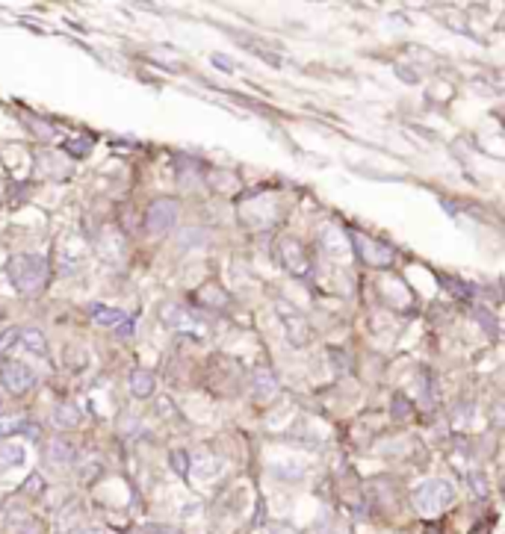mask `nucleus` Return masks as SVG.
<instances>
[{"label": "nucleus", "instance_id": "nucleus-16", "mask_svg": "<svg viewBox=\"0 0 505 534\" xmlns=\"http://www.w3.org/2000/svg\"><path fill=\"white\" fill-rule=\"evenodd\" d=\"M24 461V449L21 446H15V443H3V446H0V466L3 463H21Z\"/></svg>", "mask_w": 505, "mask_h": 534}, {"label": "nucleus", "instance_id": "nucleus-4", "mask_svg": "<svg viewBox=\"0 0 505 534\" xmlns=\"http://www.w3.org/2000/svg\"><path fill=\"white\" fill-rule=\"evenodd\" d=\"M275 313L281 316L284 331H287V340L293 342V346H307V342H311V322H307L293 304L278 302V304H275Z\"/></svg>", "mask_w": 505, "mask_h": 534}, {"label": "nucleus", "instance_id": "nucleus-1", "mask_svg": "<svg viewBox=\"0 0 505 534\" xmlns=\"http://www.w3.org/2000/svg\"><path fill=\"white\" fill-rule=\"evenodd\" d=\"M6 275L21 295H33L48 281V263L42 260L39 254H15V257L6 263Z\"/></svg>", "mask_w": 505, "mask_h": 534}, {"label": "nucleus", "instance_id": "nucleus-5", "mask_svg": "<svg viewBox=\"0 0 505 534\" xmlns=\"http://www.w3.org/2000/svg\"><path fill=\"white\" fill-rule=\"evenodd\" d=\"M449 502H452V487L446 481H429L423 484L420 490L414 496V505L423 510V514H437V510H443Z\"/></svg>", "mask_w": 505, "mask_h": 534}, {"label": "nucleus", "instance_id": "nucleus-10", "mask_svg": "<svg viewBox=\"0 0 505 534\" xmlns=\"http://www.w3.org/2000/svg\"><path fill=\"white\" fill-rule=\"evenodd\" d=\"M251 384H255V393H257L260 398H269V396L278 393V375L272 372V369H255V375H251Z\"/></svg>", "mask_w": 505, "mask_h": 534}, {"label": "nucleus", "instance_id": "nucleus-2", "mask_svg": "<svg viewBox=\"0 0 505 534\" xmlns=\"http://www.w3.org/2000/svg\"><path fill=\"white\" fill-rule=\"evenodd\" d=\"M178 201H172V198H157V201H151L148 213H145V228L151 237H163V233H169L174 228V221H178Z\"/></svg>", "mask_w": 505, "mask_h": 534}, {"label": "nucleus", "instance_id": "nucleus-9", "mask_svg": "<svg viewBox=\"0 0 505 534\" xmlns=\"http://www.w3.org/2000/svg\"><path fill=\"white\" fill-rule=\"evenodd\" d=\"M160 316H163V322H166L169 328H174V331H181V333H190V337H201V322L195 319V316H190L186 310H181V307H174V304H166L160 310Z\"/></svg>", "mask_w": 505, "mask_h": 534}, {"label": "nucleus", "instance_id": "nucleus-17", "mask_svg": "<svg viewBox=\"0 0 505 534\" xmlns=\"http://www.w3.org/2000/svg\"><path fill=\"white\" fill-rule=\"evenodd\" d=\"M89 148H92V142H89V139L80 142V145H77V142H68V151H71V154H86Z\"/></svg>", "mask_w": 505, "mask_h": 534}, {"label": "nucleus", "instance_id": "nucleus-8", "mask_svg": "<svg viewBox=\"0 0 505 534\" xmlns=\"http://www.w3.org/2000/svg\"><path fill=\"white\" fill-rule=\"evenodd\" d=\"M320 246L328 257H334V260H346L349 254H352V242H349V237L337 225H325L320 230Z\"/></svg>", "mask_w": 505, "mask_h": 534}, {"label": "nucleus", "instance_id": "nucleus-7", "mask_svg": "<svg viewBox=\"0 0 505 534\" xmlns=\"http://www.w3.org/2000/svg\"><path fill=\"white\" fill-rule=\"evenodd\" d=\"M0 381H3V387L12 396H21L36 384V375H33L30 366L18 363V360H9V363H3V369H0Z\"/></svg>", "mask_w": 505, "mask_h": 534}, {"label": "nucleus", "instance_id": "nucleus-18", "mask_svg": "<svg viewBox=\"0 0 505 534\" xmlns=\"http://www.w3.org/2000/svg\"><path fill=\"white\" fill-rule=\"evenodd\" d=\"M118 333H122V337H134V319H125L122 328H118Z\"/></svg>", "mask_w": 505, "mask_h": 534}, {"label": "nucleus", "instance_id": "nucleus-6", "mask_svg": "<svg viewBox=\"0 0 505 534\" xmlns=\"http://www.w3.org/2000/svg\"><path fill=\"white\" fill-rule=\"evenodd\" d=\"M278 254H281V263L295 275V277H307L313 272V263L307 257V251L299 239H281L278 246Z\"/></svg>", "mask_w": 505, "mask_h": 534}, {"label": "nucleus", "instance_id": "nucleus-20", "mask_svg": "<svg viewBox=\"0 0 505 534\" xmlns=\"http://www.w3.org/2000/svg\"><path fill=\"white\" fill-rule=\"evenodd\" d=\"M213 62L219 65V68H225V71H234V62H230L228 57H213Z\"/></svg>", "mask_w": 505, "mask_h": 534}, {"label": "nucleus", "instance_id": "nucleus-13", "mask_svg": "<svg viewBox=\"0 0 505 534\" xmlns=\"http://www.w3.org/2000/svg\"><path fill=\"white\" fill-rule=\"evenodd\" d=\"M92 319H95V325H101V328H118L127 316L122 313V310H109L104 304H92Z\"/></svg>", "mask_w": 505, "mask_h": 534}, {"label": "nucleus", "instance_id": "nucleus-14", "mask_svg": "<svg viewBox=\"0 0 505 534\" xmlns=\"http://www.w3.org/2000/svg\"><path fill=\"white\" fill-rule=\"evenodd\" d=\"M130 393H134L136 398H151V393H154V375L148 369H136L134 375H130Z\"/></svg>", "mask_w": 505, "mask_h": 534}, {"label": "nucleus", "instance_id": "nucleus-12", "mask_svg": "<svg viewBox=\"0 0 505 534\" xmlns=\"http://www.w3.org/2000/svg\"><path fill=\"white\" fill-rule=\"evenodd\" d=\"M45 458H48V463H53V466H71V463H74V449H71V443L57 440V443H50V446H48Z\"/></svg>", "mask_w": 505, "mask_h": 534}, {"label": "nucleus", "instance_id": "nucleus-15", "mask_svg": "<svg viewBox=\"0 0 505 534\" xmlns=\"http://www.w3.org/2000/svg\"><path fill=\"white\" fill-rule=\"evenodd\" d=\"M80 407H74V405H59L57 410H53V425H59V428H74V425H80Z\"/></svg>", "mask_w": 505, "mask_h": 534}, {"label": "nucleus", "instance_id": "nucleus-11", "mask_svg": "<svg viewBox=\"0 0 505 534\" xmlns=\"http://www.w3.org/2000/svg\"><path fill=\"white\" fill-rule=\"evenodd\" d=\"M18 342L27 351L39 354V358H45V354H48V342H45V337H42V331H36V328H21L18 331Z\"/></svg>", "mask_w": 505, "mask_h": 534}, {"label": "nucleus", "instance_id": "nucleus-3", "mask_svg": "<svg viewBox=\"0 0 505 534\" xmlns=\"http://www.w3.org/2000/svg\"><path fill=\"white\" fill-rule=\"evenodd\" d=\"M349 242H352V248L358 251V257L364 260L367 266L384 269V266H390V263H393V248H387L384 242L369 239L367 233H352V237H349Z\"/></svg>", "mask_w": 505, "mask_h": 534}, {"label": "nucleus", "instance_id": "nucleus-19", "mask_svg": "<svg viewBox=\"0 0 505 534\" xmlns=\"http://www.w3.org/2000/svg\"><path fill=\"white\" fill-rule=\"evenodd\" d=\"M172 463H178V472H181V475L186 472V458H183V452H178V454H172Z\"/></svg>", "mask_w": 505, "mask_h": 534}]
</instances>
